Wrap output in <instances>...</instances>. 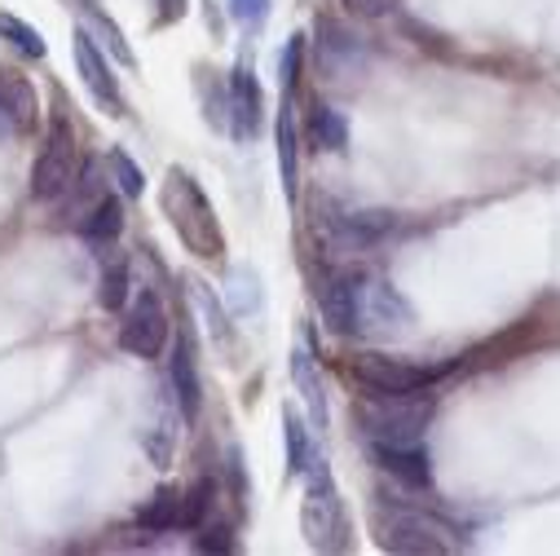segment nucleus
<instances>
[{"instance_id":"obj_15","label":"nucleus","mask_w":560,"mask_h":556,"mask_svg":"<svg viewBox=\"0 0 560 556\" xmlns=\"http://www.w3.org/2000/svg\"><path fill=\"white\" fill-rule=\"evenodd\" d=\"M301 128H296V106H292V93L278 111V177H283V195L288 204H296V186H301Z\"/></svg>"},{"instance_id":"obj_26","label":"nucleus","mask_w":560,"mask_h":556,"mask_svg":"<svg viewBox=\"0 0 560 556\" xmlns=\"http://www.w3.org/2000/svg\"><path fill=\"white\" fill-rule=\"evenodd\" d=\"M110 160V169H115V182H119V190L128 195V199H142V190H147V177H142V169H137L119 147L106 155Z\"/></svg>"},{"instance_id":"obj_27","label":"nucleus","mask_w":560,"mask_h":556,"mask_svg":"<svg viewBox=\"0 0 560 556\" xmlns=\"http://www.w3.org/2000/svg\"><path fill=\"white\" fill-rule=\"evenodd\" d=\"M269 5H273V0H230V19L243 32H260L265 19H269Z\"/></svg>"},{"instance_id":"obj_30","label":"nucleus","mask_w":560,"mask_h":556,"mask_svg":"<svg viewBox=\"0 0 560 556\" xmlns=\"http://www.w3.org/2000/svg\"><path fill=\"white\" fill-rule=\"evenodd\" d=\"M190 0H160V23H182Z\"/></svg>"},{"instance_id":"obj_6","label":"nucleus","mask_w":560,"mask_h":556,"mask_svg":"<svg viewBox=\"0 0 560 556\" xmlns=\"http://www.w3.org/2000/svg\"><path fill=\"white\" fill-rule=\"evenodd\" d=\"M345 371H349V380H353L358 389H366V393H388V397H393V393H429L451 367L406 362V358L366 349V354H353V358L345 362Z\"/></svg>"},{"instance_id":"obj_4","label":"nucleus","mask_w":560,"mask_h":556,"mask_svg":"<svg viewBox=\"0 0 560 556\" xmlns=\"http://www.w3.org/2000/svg\"><path fill=\"white\" fill-rule=\"evenodd\" d=\"M429 415H433V397H424V393H393V397L388 393H371L358 406L366 442H388V447L424 442Z\"/></svg>"},{"instance_id":"obj_10","label":"nucleus","mask_w":560,"mask_h":556,"mask_svg":"<svg viewBox=\"0 0 560 556\" xmlns=\"http://www.w3.org/2000/svg\"><path fill=\"white\" fill-rule=\"evenodd\" d=\"M168 380H173V397L182 406V420L195 425L203 410V380H199V354H195V336L190 327H177V345L168 358Z\"/></svg>"},{"instance_id":"obj_7","label":"nucleus","mask_w":560,"mask_h":556,"mask_svg":"<svg viewBox=\"0 0 560 556\" xmlns=\"http://www.w3.org/2000/svg\"><path fill=\"white\" fill-rule=\"evenodd\" d=\"M75 173H80L75 128H71L67 115H54V119H49V132H45V147H40V155H36V164H32V195H36L40 204H54V199H62V195L71 190Z\"/></svg>"},{"instance_id":"obj_22","label":"nucleus","mask_w":560,"mask_h":556,"mask_svg":"<svg viewBox=\"0 0 560 556\" xmlns=\"http://www.w3.org/2000/svg\"><path fill=\"white\" fill-rule=\"evenodd\" d=\"M283 438H288V477H301L305 464H310V455H314V442H310L305 420H301L292 406L283 410Z\"/></svg>"},{"instance_id":"obj_14","label":"nucleus","mask_w":560,"mask_h":556,"mask_svg":"<svg viewBox=\"0 0 560 556\" xmlns=\"http://www.w3.org/2000/svg\"><path fill=\"white\" fill-rule=\"evenodd\" d=\"M137 525L151 534H173V530H190V499L182 486H160L142 508H137Z\"/></svg>"},{"instance_id":"obj_23","label":"nucleus","mask_w":560,"mask_h":556,"mask_svg":"<svg viewBox=\"0 0 560 556\" xmlns=\"http://www.w3.org/2000/svg\"><path fill=\"white\" fill-rule=\"evenodd\" d=\"M0 40H10L23 58H45V54H49L45 36H40L32 23H23L19 14H0Z\"/></svg>"},{"instance_id":"obj_3","label":"nucleus","mask_w":560,"mask_h":556,"mask_svg":"<svg viewBox=\"0 0 560 556\" xmlns=\"http://www.w3.org/2000/svg\"><path fill=\"white\" fill-rule=\"evenodd\" d=\"M371 530L384 552L401 556H451L459 552V538L446 521L429 517L424 508H406V503H375L371 508Z\"/></svg>"},{"instance_id":"obj_9","label":"nucleus","mask_w":560,"mask_h":556,"mask_svg":"<svg viewBox=\"0 0 560 556\" xmlns=\"http://www.w3.org/2000/svg\"><path fill=\"white\" fill-rule=\"evenodd\" d=\"M71 49H75V71H80V80H84L89 97H93L106 115H115V119H119L128 106H124V89H119V80H115V71H110V62H106V49H97L89 32H75Z\"/></svg>"},{"instance_id":"obj_1","label":"nucleus","mask_w":560,"mask_h":556,"mask_svg":"<svg viewBox=\"0 0 560 556\" xmlns=\"http://www.w3.org/2000/svg\"><path fill=\"white\" fill-rule=\"evenodd\" d=\"M160 204H164V217H168V225L177 230V239L186 243L190 256L212 260V265L225 260V234H221L217 208H212V199L203 195V186L186 169H168Z\"/></svg>"},{"instance_id":"obj_8","label":"nucleus","mask_w":560,"mask_h":556,"mask_svg":"<svg viewBox=\"0 0 560 556\" xmlns=\"http://www.w3.org/2000/svg\"><path fill=\"white\" fill-rule=\"evenodd\" d=\"M168 336H173V318H168L160 292L142 288L128 301V314L119 323V349L132 354V358H142V362H151V358H160L168 349Z\"/></svg>"},{"instance_id":"obj_18","label":"nucleus","mask_w":560,"mask_h":556,"mask_svg":"<svg viewBox=\"0 0 560 556\" xmlns=\"http://www.w3.org/2000/svg\"><path fill=\"white\" fill-rule=\"evenodd\" d=\"M128 297H132V274H128V260H124V252H115V247L106 243L102 274H97V305H102L106 314H119V310L128 305Z\"/></svg>"},{"instance_id":"obj_19","label":"nucleus","mask_w":560,"mask_h":556,"mask_svg":"<svg viewBox=\"0 0 560 556\" xmlns=\"http://www.w3.org/2000/svg\"><path fill=\"white\" fill-rule=\"evenodd\" d=\"M75 10H80V32H89L93 36V45L97 49H106L115 62H124V67H137V58H132V49H128V40H124V32L93 5V0H75Z\"/></svg>"},{"instance_id":"obj_5","label":"nucleus","mask_w":560,"mask_h":556,"mask_svg":"<svg viewBox=\"0 0 560 556\" xmlns=\"http://www.w3.org/2000/svg\"><path fill=\"white\" fill-rule=\"evenodd\" d=\"M410 323H415V310L393 283L371 278V274L353 278V336H362V340H397V336L410 332Z\"/></svg>"},{"instance_id":"obj_13","label":"nucleus","mask_w":560,"mask_h":556,"mask_svg":"<svg viewBox=\"0 0 560 556\" xmlns=\"http://www.w3.org/2000/svg\"><path fill=\"white\" fill-rule=\"evenodd\" d=\"M36 115H40V102H36L32 80L19 76L14 67H0V128L32 132L36 128Z\"/></svg>"},{"instance_id":"obj_24","label":"nucleus","mask_w":560,"mask_h":556,"mask_svg":"<svg viewBox=\"0 0 560 556\" xmlns=\"http://www.w3.org/2000/svg\"><path fill=\"white\" fill-rule=\"evenodd\" d=\"M225 283H230V310H234L238 318H247V314L260 310V283H256L252 269H230Z\"/></svg>"},{"instance_id":"obj_12","label":"nucleus","mask_w":560,"mask_h":556,"mask_svg":"<svg viewBox=\"0 0 560 556\" xmlns=\"http://www.w3.org/2000/svg\"><path fill=\"white\" fill-rule=\"evenodd\" d=\"M371 460L397 477L410 490H429L433 486V468H429V451L424 442H410V447H388V442H371Z\"/></svg>"},{"instance_id":"obj_2","label":"nucleus","mask_w":560,"mask_h":556,"mask_svg":"<svg viewBox=\"0 0 560 556\" xmlns=\"http://www.w3.org/2000/svg\"><path fill=\"white\" fill-rule=\"evenodd\" d=\"M305 499H301V534L314 552H349L353 543V525H349V508L345 495L336 486L331 464L314 451L305 464Z\"/></svg>"},{"instance_id":"obj_11","label":"nucleus","mask_w":560,"mask_h":556,"mask_svg":"<svg viewBox=\"0 0 560 556\" xmlns=\"http://www.w3.org/2000/svg\"><path fill=\"white\" fill-rule=\"evenodd\" d=\"M260 111H265V97H260L256 71L252 62H238L230 76V137L234 142H252L260 132Z\"/></svg>"},{"instance_id":"obj_20","label":"nucleus","mask_w":560,"mask_h":556,"mask_svg":"<svg viewBox=\"0 0 560 556\" xmlns=\"http://www.w3.org/2000/svg\"><path fill=\"white\" fill-rule=\"evenodd\" d=\"M75 230H80V234H84L93 247L115 243V239H119V230H124V204H119V199L106 190V195H102V199H97V204H93V208H89V212L75 221Z\"/></svg>"},{"instance_id":"obj_21","label":"nucleus","mask_w":560,"mask_h":556,"mask_svg":"<svg viewBox=\"0 0 560 556\" xmlns=\"http://www.w3.org/2000/svg\"><path fill=\"white\" fill-rule=\"evenodd\" d=\"M310 137H314V147H323V151H345V142H349V124H345L340 111L314 102V106H310Z\"/></svg>"},{"instance_id":"obj_25","label":"nucleus","mask_w":560,"mask_h":556,"mask_svg":"<svg viewBox=\"0 0 560 556\" xmlns=\"http://www.w3.org/2000/svg\"><path fill=\"white\" fill-rule=\"evenodd\" d=\"M190 292H195V301H199V310H203V318H208V327H212V336L221 340V345H230V323H225V310H221V301L199 283V278H190Z\"/></svg>"},{"instance_id":"obj_16","label":"nucleus","mask_w":560,"mask_h":556,"mask_svg":"<svg viewBox=\"0 0 560 556\" xmlns=\"http://www.w3.org/2000/svg\"><path fill=\"white\" fill-rule=\"evenodd\" d=\"M292 384L310 406V425L323 433L327 429V389H323V375H318V358L305 345H296V354H292Z\"/></svg>"},{"instance_id":"obj_28","label":"nucleus","mask_w":560,"mask_h":556,"mask_svg":"<svg viewBox=\"0 0 560 556\" xmlns=\"http://www.w3.org/2000/svg\"><path fill=\"white\" fill-rule=\"evenodd\" d=\"M301 58H305V36H292L288 40V54H283V93H296V80H301Z\"/></svg>"},{"instance_id":"obj_17","label":"nucleus","mask_w":560,"mask_h":556,"mask_svg":"<svg viewBox=\"0 0 560 556\" xmlns=\"http://www.w3.org/2000/svg\"><path fill=\"white\" fill-rule=\"evenodd\" d=\"M177 406L173 402H164V397H155V406H151V420H147V429H142V447H147V455L155 460V468H168L173 464V455H177Z\"/></svg>"},{"instance_id":"obj_29","label":"nucleus","mask_w":560,"mask_h":556,"mask_svg":"<svg viewBox=\"0 0 560 556\" xmlns=\"http://www.w3.org/2000/svg\"><path fill=\"white\" fill-rule=\"evenodd\" d=\"M340 5L349 14H358V19H388L401 5V0H340Z\"/></svg>"}]
</instances>
